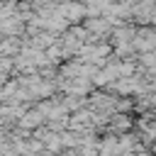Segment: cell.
I'll use <instances>...</instances> for the list:
<instances>
[{
    "label": "cell",
    "instance_id": "6da1fadb",
    "mask_svg": "<svg viewBox=\"0 0 156 156\" xmlns=\"http://www.w3.org/2000/svg\"><path fill=\"white\" fill-rule=\"evenodd\" d=\"M61 12H63V15H68V20H78V17L83 15V10H80L76 2H73V5H63V7H61Z\"/></svg>",
    "mask_w": 156,
    "mask_h": 156
},
{
    "label": "cell",
    "instance_id": "7a4b0ae2",
    "mask_svg": "<svg viewBox=\"0 0 156 156\" xmlns=\"http://www.w3.org/2000/svg\"><path fill=\"white\" fill-rule=\"evenodd\" d=\"M41 119H44V115H41V112H29V115H24L22 127H34V124H39Z\"/></svg>",
    "mask_w": 156,
    "mask_h": 156
},
{
    "label": "cell",
    "instance_id": "3957f363",
    "mask_svg": "<svg viewBox=\"0 0 156 156\" xmlns=\"http://www.w3.org/2000/svg\"><path fill=\"white\" fill-rule=\"evenodd\" d=\"M90 5H93V7H98V10H105V7L110 5V0H90Z\"/></svg>",
    "mask_w": 156,
    "mask_h": 156
}]
</instances>
